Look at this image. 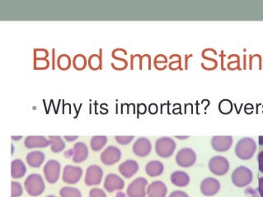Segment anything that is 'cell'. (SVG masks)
<instances>
[{
  "label": "cell",
  "instance_id": "25",
  "mask_svg": "<svg viewBox=\"0 0 263 197\" xmlns=\"http://www.w3.org/2000/svg\"><path fill=\"white\" fill-rule=\"evenodd\" d=\"M100 54H93L90 55L88 59V65L89 69L92 71H98L103 69V50L100 49Z\"/></svg>",
  "mask_w": 263,
  "mask_h": 197
},
{
  "label": "cell",
  "instance_id": "2",
  "mask_svg": "<svg viewBox=\"0 0 263 197\" xmlns=\"http://www.w3.org/2000/svg\"><path fill=\"white\" fill-rule=\"evenodd\" d=\"M24 187L28 195L36 197L42 195L46 189L44 179L38 173H31L24 182Z\"/></svg>",
  "mask_w": 263,
  "mask_h": 197
},
{
  "label": "cell",
  "instance_id": "6",
  "mask_svg": "<svg viewBox=\"0 0 263 197\" xmlns=\"http://www.w3.org/2000/svg\"><path fill=\"white\" fill-rule=\"evenodd\" d=\"M209 169L216 176H223L230 170V162L223 156H214L210 160Z\"/></svg>",
  "mask_w": 263,
  "mask_h": 197
},
{
  "label": "cell",
  "instance_id": "47",
  "mask_svg": "<svg viewBox=\"0 0 263 197\" xmlns=\"http://www.w3.org/2000/svg\"><path fill=\"white\" fill-rule=\"evenodd\" d=\"M46 197H57V196H55V195H47V196H46Z\"/></svg>",
  "mask_w": 263,
  "mask_h": 197
},
{
  "label": "cell",
  "instance_id": "45",
  "mask_svg": "<svg viewBox=\"0 0 263 197\" xmlns=\"http://www.w3.org/2000/svg\"><path fill=\"white\" fill-rule=\"evenodd\" d=\"M258 143L259 145L263 146V136H260V137H258Z\"/></svg>",
  "mask_w": 263,
  "mask_h": 197
},
{
  "label": "cell",
  "instance_id": "31",
  "mask_svg": "<svg viewBox=\"0 0 263 197\" xmlns=\"http://www.w3.org/2000/svg\"><path fill=\"white\" fill-rule=\"evenodd\" d=\"M34 60H39V59H47L49 56V51L46 49L39 48L34 49Z\"/></svg>",
  "mask_w": 263,
  "mask_h": 197
},
{
  "label": "cell",
  "instance_id": "39",
  "mask_svg": "<svg viewBox=\"0 0 263 197\" xmlns=\"http://www.w3.org/2000/svg\"><path fill=\"white\" fill-rule=\"evenodd\" d=\"M180 65H181V60L180 61H175V62H170V68L172 70H176V69H178V68H180Z\"/></svg>",
  "mask_w": 263,
  "mask_h": 197
},
{
  "label": "cell",
  "instance_id": "17",
  "mask_svg": "<svg viewBox=\"0 0 263 197\" xmlns=\"http://www.w3.org/2000/svg\"><path fill=\"white\" fill-rule=\"evenodd\" d=\"M24 145L27 149L46 148L50 145V141L44 136H28L25 138Z\"/></svg>",
  "mask_w": 263,
  "mask_h": 197
},
{
  "label": "cell",
  "instance_id": "19",
  "mask_svg": "<svg viewBox=\"0 0 263 197\" xmlns=\"http://www.w3.org/2000/svg\"><path fill=\"white\" fill-rule=\"evenodd\" d=\"M73 161L76 164L84 162L88 157V148L84 142L79 141L73 145Z\"/></svg>",
  "mask_w": 263,
  "mask_h": 197
},
{
  "label": "cell",
  "instance_id": "11",
  "mask_svg": "<svg viewBox=\"0 0 263 197\" xmlns=\"http://www.w3.org/2000/svg\"><path fill=\"white\" fill-rule=\"evenodd\" d=\"M83 176V169L80 166L66 165L63 169L62 180L67 184L74 185L80 182Z\"/></svg>",
  "mask_w": 263,
  "mask_h": 197
},
{
  "label": "cell",
  "instance_id": "23",
  "mask_svg": "<svg viewBox=\"0 0 263 197\" xmlns=\"http://www.w3.org/2000/svg\"><path fill=\"white\" fill-rule=\"evenodd\" d=\"M164 171V165L159 160H152L145 165V172L151 178L160 176Z\"/></svg>",
  "mask_w": 263,
  "mask_h": 197
},
{
  "label": "cell",
  "instance_id": "34",
  "mask_svg": "<svg viewBox=\"0 0 263 197\" xmlns=\"http://www.w3.org/2000/svg\"><path fill=\"white\" fill-rule=\"evenodd\" d=\"M89 197H107V194L103 189L95 187V188L90 190Z\"/></svg>",
  "mask_w": 263,
  "mask_h": 197
},
{
  "label": "cell",
  "instance_id": "32",
  "mask_svg": "<svg viewBox=\"0 0 263 197\" xmlns=\"http://www.w3.org/2000/svg\"><path fill=\"white\" fill-rule=\"evenodd\" d=\"M50 62L48 59L34 60L33 68L35 70H46L49 69Z\"/></svg>",
  "mask_w": 263,
  "mask_h": 197
},
{
  "label": "cell",
  "instance_id": "10",
  "mask_svg": "<svg viewBox=\"0 0 263 197\" xmlns=\"http://www.w3.org/2000/svg\"><path fill=\"white\" fill-rule=\"evenodd\" d=\"M103 170L100 166L96 164H92L88 166L86 170L84 183L88 187L99 185L103 180Z\"/></svg>",
  "mask_w": 263,
  "mask_h": 197
},
{
  "label": "cell",
  "instance_id": "43",
  "mask_svg": "<svg viewBox=\"0 0 263 197\" xmlns=\"http://www.w3.org/2000/svg\"><path fill=\"white\" fill-rule=\"evenodd\" d=\"M11 138H12V140H13V141H19V140H21L22 138H23V137H22V136H12Z\"/></svg>",
  "mask_w": 263,
  "mask_h": 197
},
{
  "label": "cell",
  "instance_id": "30",
  "mask_svg": "<svg viewBox=\"0 0 263 197\" xmlns=\"http://www.w3.org/2000/svg\"><path fill=\"white\" fill-rule=\"evenodd\" d=\"M23 189L21 183L17 182L11 183V197H19L23 195Z\"/></svg>",
  "mask_w": 263,
  "mask_h": 197
},
{
  "label": "cell",
  "instance_id": "46",
  "mask_svg": "<svg viewBox=\"0 0 263 197\" xmlns=\"http://www.w3.org/2000/svg\"><path fill=\"white\" fill-rule=\"evenodd\" d=\"M176 138H178V139H187L189 138V136H185V137H180V136H176Z\"/></svg>",
  "mask_w": 263,
  "mask_h": 197
},
{
  "label": "cell",
  "instance_id": "28",
  "mask_svg": "<svg viewBox=\"0 0 263 197\" xmlns=\"http://www.w3.org/2000/svg\"><path fill=\"white\" fill-rule=\"evenodd\" d=\"M88 65V58L82 54H76L73 58V67L76 70L82 71L85 69Z\"/></svg>",
  "mask_w": 263,
  "mask_h": 197
},
{
  "label": "cell",
  "instance_id": "42",
  "mask_svg": "<svg viewBox=\"0 0 263 197\" xmlns=\"http://www.w3.org/2000/svg\"><path fill=\"white\" fill-rule=\"evenodd\" d=\"M64 156H65L66 158H73V149L72 148V149H69V150H67V151H65V153H64Z\"/></svg>",
  "mask_w": 263,
  "mask_h": 197
},
{
  "label": "cell",
  "instance_id": "12",
  "mask_svg": "<svg viewBox=\"0 0 263 197\" xmlns=\"http://www.w3.org/2000/svg\"><path fill=\"white\" fill-rule=\"evenodd\" d=\"M132 150L138 157H146L152 150L151 141L146 137H140L135 141L134 145L132 146Z\"/></svg>",
  "mask_w": 263,
  "mask_h": 197
},
{
  "label": "cell",
  "instance_id": "29",
  "mask_svg": "<svg viewBox=\"0 0 263 197\" xmlns=\"http://www.w3.org/2000/svg\"><path fill=\"white\" fill-rule=\"evenodd\" d=\"M61 197H82L81 191L76 187H64L60 191Z\"/></svg>",
  "mask_w": 263,
  "mask_h": 197
},
{
  "label": "cell",
  "instance_id": "48",
  "mask_svg": "<svg viewBox=\"0 0 263 197\" xmlns=\"http://www.w3.org/2000/svg\"><path fill=\"white\" fill-rule=\"evenodd\" d=\"M13 149H14V148H13V145H12V154H13Z\"/></svg>",
  "mask_w": 263,
  "mask_h": 197
},
{
  "label": "cell",
  "instance_id": "40",
  "mask_svg": "<svg viewBox=\"0 0 263 197\" xmlns=\"http://www.w3.org/2000/svg\"><path fill=\"white\" fill-rule=\"evenodd\" d=\"M224 104L222 103V102H220V104H219V108H220V111H223V114H226V110H223V107ZM228 107H229V108H230V110H232V104H231V102L229 101V103H228ZM226 108H227V106H226Z\"/></svg>",
  "mask_w": 263,
  "mask_h": 197
},
{
  "label": "cell",
  "instance_id": "24",
  "mask_svg": "<svg viewBox=\"0 0 263 197\" xmlns=\"http://www.w3.org/2000/svg\"><path fill=\"white\" fill-rule=\"evenodd\" d=\"M50 149L53 153H60L65 149V142L61 136H49Z\"/></svg>",
  "mask_w": 263,
  "mask_h": 197
},
{
  "label": "cell",
  "instance_id": "22",
  "mask_svg": "<svg viewBox=\"0 0 263 197\" xmlns=\"http://www.w3.org/2000/svg\"><path fill=\"white\" fill-rule=\"evenodd\" d=\"M170 180L176 187H184L190 183V177L184 171H174L170 176Z\"/></svg>",
  "mask_w": 263,
  "mask_h": 197
},
{
  "label": "cell",
  "instance_id": "9",
  "mask_svg": "<svg viewBox=\"0 0 263 197\" xmlns=\"http://www.w3.org/2000/svg\"><path fill=\"white\" fill-rule=\"evenodd\" d=\"M100 159L102 163L105 165H114L121 160V149L115 145H109L101 153Z\"/></svg>",
  "mask_w": 263,
  "mask_h": 197
},
{
  "label": "cell",
  "instance_id": "15",
  "mask_svg": "<svg viewBox=\"0 0 263 197\" xmlns=\"http://www.w3.org/2000/svg\"><path fill=\"white\" fill-rule=\"evenodd\" d=\"M232 145L233 137L231 136H215L211 139V145L215 151H228Z\"/></svg>",
  "mask_w": 263,
  "mask_h": 197
},
{
  "label": "cell",
  "instance_id": "14",
  "mask_svg": "<svg viewBox=\"0 0 263 197\" xmlns=\"http://www.w3.org/2000/svg\"><path fill=\"white\" fill-rule=\"evenodd\" d=\"M103 186L106 191L111 193L122 190L125 187V182L118 175L115 173H109L106 176Z\"/></svg>",
  "mask_w": 263,
  "mask_h": 197
},
{
  "label": "cell",
  "instance_id": "38",
  "mask_svg": "<svg viewBox=\"0 0 263 197\" xmlns=\"http://www.w3.org/2000/svg\"><path fill=\"white\" fill-rule=\"evenodd\" d=\"M257 191H258L260 197H263V177L259 179L258 189H257Z\"/></svg>",
  "mask_w": 263,
  "mask_h": 197
},
{
  "label": "cell",
  "instance_id": "33",
  "mask_svg": "<svg viewBox=\"0 0 263 197\" xmlns=\"http://www.w3.org/2000/svg\"><path fill=\"white\" fill-rule=\"evenodd\" d=\"M134 138V136H116L115 137L116 141L121 145H129Z\"/></svg>",
  "mask_w": 263,
  "mask_h": 197
},
{
  "label": "cell",
  "instance_id": "20",
  "mask_svg": "<svg viewBox=\"0 0 263 197\" xmlns=\"http://www.w3.org/2000/svg\"><path fill=\"white\" fill-rule=\"evenodd\" d=\"M26 160H27V164L30 167L40 168L46 160V156L42 151L34 150V151H31L27 154Z\"/></svg>",
  "mask_w": 263,
  "mask_h": 197
},
{
  "label": "cell",
  "instance_id": "37",
  "mask_svg": "<svg viewBox=\"0 0 263 197\" xmlns=\"http://www.w3.org/2000/svg\"><path fill=\"white\" fill-rule=\"evenodd\" d=\"M245 193L247 195H250V197H258V191L257 190H255L253 187H248L245 190Z\"/></svg>",
  "mask_w": 263,
  "mask_h": 197
},
{
  "label": "cell",
  "instance_id": "41",
  "mask_svg": "<svg viewBox=\"0 0 263 197\" xmlns=\"http://www.w3.org/2000/svg\"><path fill=\"white\" fill-rule=\"evenodd\" d=\"M64 138L67 141H73L77 140L79 137L78 136H65Z\"/></svg>",
  "mask_w": 263,
  "mask_h": 197
},
{
  "label": "cell",
  "instance_id": "5",
  "mask_svg": "<svg viewBox=\"0 0 263 197\" xmlns=\"http://www.w3.org/2000/svg\"><path fill=\"white\" fill-rule=\"evenodd\" d=\"M148 180L143 177H139L132 181L126 189V195L128 197H145L147 195L146 187Z\"/></svg>",
  "mask_w": 263,
  "mask_h": 197
},
{
  "label": "cell",
  "instance_id": "26",
  "mask_svg": "<svg viewBox=\"0 0 263 197\" xmlns=\"http://www.w3.org/2000/svg\"><path fill=\"white\" fill-rule=\"evenodd\" d=\"M107 143V137L106 136H94L90 141V147L92 151H100Z\"/></svg>",
  "mask_w": 263,
  "mask_h": 197
},
{
  "label": "cell",
  "instance_id": "4",
  "mask_svg": "<svg viewBox=\"0 0 263 197\" xmlns=\"http://www.w3.org/2000/svg\"><path fill=\"white\" fill-rule=\"evenodd\" d=\"M175 141L173 138L168 137H160L155 142V152L161 158L171 157L175 151Z\"/></svg>",
  "mask_w": 263,
  "mask_h": 197
},
{
  "label": "cell",
  "instance_id": "27",
  "mask_svg": "<svg viewBox=\"0 0 263 197\" xmlns=\"http://www.w3.org/2000/svg\"><path fill=\"white\" fill-rule=\"evenodd\" d=\"M57 67L59 69L62 71H67L70 69V67L73 64V61L71 58L68 54H61L60 56L57 58Z\"/></svg>",
  "mask_w": 263,
  "mask_h": 197
},
{
  "label": "cell",
  "instance_id": "8",
  "mask_svg": "<svg viewBox=\"0 0 263 197\" xmlns=\"http://www.w3.org/2000/svg\"><path fill=\"white\" fill-rule=\"evenodd\" d=\"M196 161V154L191 148H182L176 155V162L182 168H190Z\"/></svg>",
  "mask_w": 263,
  "mask_h": 197
},
{
  "label": "cell",
  "instance_id": "7",
  "mask_svg": "<svg viewBox=\"0 0 263 197\" xmlns=\"http://www.w3.org/2000/svg\"><path fill=\"white\" fill-rule=\"evenodd\" d=\"M61 164L55 160H50L46 162L43 168V172L46 180L50 184H54L58 182L61 176Z\"/></svg>",
  "mask_w": 263,
  "mask_h": 197
},
{
  "label": "cell",
  "instance_id": "36",
  "mask_svg": "<svg viewBox=\"0 0 263 197\" xmlns=\"http://www.w3.org/2000/svg\"><path fill=\"white\" fill-rule=\"evenodd\" d=\"M168 197H189V195L185 191L178 190V191H174L171 192Z\"/></svg>",
  "mask_w": 263,
  "mask_h": 197
},
{
  "label": "cell",
  "instance_id": "1",
  "mask_svg": "<svg viewBox=\"0 0 263 197\" xmlns=\"http://www.w3.org/2000/svg\"><path fill=\"white\" fill-rule=\"evenodd\" d=\"M257 151V144L251 137H245L238 141L235 146L237 157L242 160H249Z\"/></svg>",
  "mask_w": 263,
  "mask_h": 197
},
{
  "label": "cell",
  "instance_id": "3",
  "mask_svg": "<svg viewBox=\"0 0 263 197\" xmlns=\"http://www.w3.org/2000/svg\"><path fill=\"white\" fill-rule=\"evenodd\" d=\"M231 179L233 184L237 187H248L253 182V172L248 167L239 166L232 172Z\"/></svg>",
  "mask_w": 263,
  "mask_h": 197
},
{
  "label": "cell",
  "instance_id": "18",
  "mask_svg": "<svg viewBox=\"0 0 263 197\" xmlns=\"http://www.w3.org/2000/svg\"><path fill=\"white\" fill-rule=\"evenodd\" d=\"M167 187L165 183L162 181H155L148 185L147 188L148 197H166Z\"/></svg>",
  "mask_w": 263,
  "mask_h": 197
},
{
  "label": "cell",
  "instance_id": "35",
  "mask_svg": "<svg viewBox=\"0 0 263 197\" xmlns=\"http://www.w3.org/2000/svg\"><path fill=\"white\" fill-rule=\"evenodd\" d=\"M257 162H258L259 171L263 173V149L257 155Z\"/></svg>",
  "mask_w": 263,
  "mask_h": 197
},
{
  "label": "cell",
  "instance_id": "13",
  "mask_svg": "<svg viewBox=\"0 0 263 197\" xmlns=\"http://www.w3.org/2000/svg\"><path fill=\"white\" fill-rule=\"evenodd\" d=\"M201 193L205 196H213L220 190V183L215 178H205L201 183Z\"/></svg>",
  "mask_w": 263,
  "mask_h": 197
},
{
  "label": "cell",
  "instance_id": "21",
  "mask_svg": "<svg viewBox=\"0 0 263 197\" xmlns=\"http://www.w3.org/2000/svg\"><path fill=\"white\" fill-rule=\"evenodd\" d=\"M27 167L23 160L16 159L11 163V176L13 179H22L25 176Z\"/></svg>",
  "mask_w": 263,
  "mask_h": 197
},
{
  "label": "cell",
  "instance_id": "16",
  "mask_svg": "<svg viewBox=\"0 0 263 197\" xmlns=\"http://www.w3.org/2000/svg\"><path fill=\"white\" fill-rule=\"evenodd\" d=\"M118 170L125 179H130L139 171V164L134 160H127L121 163Z\"/></svg>",
  "mask_w": 263,
  "mask_h": 197
},
{
  "label": "cell",
  "instance_id": "44",
  "mask_svg": "<svg viewBox=\"0 0 263 197\" xmlns=\"http://www.w3.org/2000/svg\"><path fill=\"white\" fill-rule=\"evenodd\" d=\"M116 197H126V195H125V193L122 192V191H118L117 193V195H116Z\"/></svg>",
  "mask_w": 263,
  "mask_h": 197
}]
</instances>
